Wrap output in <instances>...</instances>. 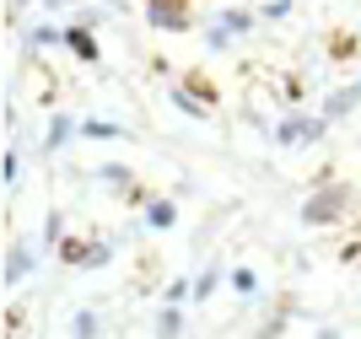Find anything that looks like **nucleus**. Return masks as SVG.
<instances>
[{
    "instance_id": "13",
    "label": "nucleus",
    "mask_w": 361,
    "mask_h": 339,
    "mask_svg": "<svg viewBox=\"0 0 361 339\" xmlns=\"http://www.w3.org/2000/svg\"><path fill=\"white\" fill-rule=\"evenodd\" d=\"M226 281H232V291H238V296H254V291H259V275H254L248 264H243V269H232Z\"/></svg>"
},
{
    "instance_id": "3",
    "label": "nucleus",
    "mask_w": 361,
    "mask_h": 339,
    "mask_svg": "<svg viewBox=\"0 0 361 339\" xmlns=\"http://www.w3.org/2000/svg\"><path fill=\"white\" fill-rule=\"evenodd\" d=\"M146 22L167 32H189L195 27V0H146Z\"/></svg>"
},
{
    "instance_id": "7",
    "label": "nucleus",
    "mask_w": 361,
    "mask_h": 339,
    "mask_svg": "<svg viewBox=\"0 0 361 339\" xmlns=\"http://www.w3.org/2000/svg\"><path fill=\"white\" fill-rule=\"evenodd\" d=\"M146 226H151V232L178 226V205H173V199H151V205H146Z\"/></svg>"
},
{
    "instance_id": "2",
    "label": "nucleus",
    "mask_w": 361,
    "mask_h": 339,
    "mask_svg": "<svg viewBox=\"0 0 361 339\" xmlns=\"http://www.w3.org/2000/svg\"><path fill=\"white\" fill-rule=\"evenodd\" d=\"M350 210V189L345 183H329V189H318L307 205H302V221L307 226H329V221H340Z\"/></svg>"
},
{
    "instance_id": "19",
    "label": "nucleus",
    "mask_w": 361,
    "mask_h": 339,
    "mask_svg": "<svg viewBox=\"0 0 361 339\" xmlns=\"http://www.w3.org/2000/svg\"><path fill=\"white\" fill-rule=\"evenodd\" d=\"M16 173H22V151H6V183H16Z\"/></svg>"
},
{
    "instance_id": "8",
    "label": "nucleus",
    "mask_w": 361,
    "mask_h": 339,
    "mask_svg": "<svg viewBox=\"0 0 361 339\" xmlns=\"http://www.w3.org/2000/svg\"><path fill=\"white\" fill-rule=\"evenodd\" d=\"M71 135H81V124H75L71 113H60L54 124H49V135H44V151H60L65 140H71Z\"/></svg>"
},
{
    "instance_id": "12",
    "label": "nucleus",
    "mask_w": 361,
    "mask_h": 339,
    "mask_svg": "<svg viewBox=\"0 0 361 339\" xmlns=\"http://www.w3.org/2000/svg\"><path fill=\"white\" fill-rule=\"evenodd\" d=\"M356 97H361V87H345V92H334V97H329V118H345L350 108H356Z\"/></svg>"
},
{
    "instance_id": "22",
    "label": "nucleus",
    "mask_w": 361,
    "mask_h": 339,
    "mask_svg": "<svg viewBox=\"0 0 361 339\" xmlns=\"http://www.w3.org/2000/svg\"><path fill=\"white\" fill-rule=\"evenodd\" d=\"M49 6H60V0H49Z\"/></svg>"
},
{
    "instance_id": "21",
    "label": "nucleus",
    "mask_w": 361,
    "mask_h": 339,
    "mask_svg": "<svg viewBox=\"0 0 361 339\" xmlns=\"http://www.w3.org/2000/svg\"><path fill=\"white\" fill-rule=\"evenodd\" d=\"M318 339H340V334H334V328H324V334H318Z\"/></svg>"
},
{
    "instance_id": "6",
    "label": "nucleus",
    "mask_w": 361,
    "mask_h": 339,
    "mask_svg": "<svg viewBox=\"0 0 361 339\" xmlns=\"http://www.w3.org/2000/svg\"><path fill=\"white\" fill-rule=\"evenodd\" d=\"M27 269H32L27 242H11V253H6V285H22V281H27Z\"/></svg>"
},
{
    "instance_id": "4",
    "label": "nucleus",
    "mask_w": 361,
    "mask_h": 339,
    "mask_svg": "<svg viewBox=\"0 0 361 339\" xmlns=\"http://www.w3.org/2000/svg\"><path fill=\"white\" fill-rule=\"evenodd\" d=\"M302 140H324V118H281L275 124V146H302Z\"/></svg>"
},
{
    "instance_id": "18",
    "label": "nucleus",
    "mask_w": 361,
    "mask_h": 339,
    "mask_svg": "<svg viewBox=\"0 0 361 339\" xmlns=\"http://www.w3.org/2000/svg\"><path fill=\"white\" fill-rule=\"evenodd\" d=\"M60 226H65V216H60V210H49V221H44V237H49V242H60Z\"/></svg>"
},
{
    "instance_id": "9",
    "label": "nucleus",
    "mask_w": 361,
    "mask_h": 339,
    "mask_svg": "<svg viewBox=\"0 0 361 339\" xmlns=\"http://www.w3.org/2000/svg\"><path fill=\"white\" fill-rule=\"evenodd\" d=\"M81 135H87V140H130V130H124V124H103V118H87V124H81Z\"/></svg>"
},
{
    "instance_id": "17",
    "label": "nucleus",
    "mask_w": 361,
    "mask_h": 339,
    "mask_svg": "<svg viewBox=\"0 0 361 339\" xmlns=\"http://www.w3.org/2000/svg\"><path fill=\"white\" fill-rule=\"evenodd\" d=\"M124 199H130V205H151V199H157V194H151L146 183H130V189H124Z\"/></svg>"
},
{
    "instance_id": "5",
    "label": "nucleus",
    "mask_w": 361,
    "mask_h": 339,
    "mask_svg": "<svg viewBox=\"0 0 361 339\" xmlns=\"http://www.w3.org/2000/svg\"><path fill=\"white\" fill-rule=\"evenodd\" d=\"M65 49H71L81 65H97L103 59V49H97V38H92V27L87 22H75V27H65Z\"/></svg>"
},
{
    "instance_id": "14",
    "label": "nucleus",
    "mask_w": 361,
    "mask_h": 339,
    "mask_svg": "<svg viewBox=\"0 0 361 339\" xmlns=\"http://www.w3.org/2000/svg\"><path fill=\"white\" fill-rule=\"evenodd\" d=\"M71 339H97V312H75V334Z\"/></svg>"
},
{
    "instance_id": "11",
    "label": "nucleus",
    "mask_w": 361,
    "mask_h": 339,
    "mask_svg": "<svg viewBox=\"0 0 361 339\" xmlns=\"http://www.w3.org/2000/svg\"><path fill=\"white\" fill-rule=\"evenodd\" d=\"M221 275H226L221 264H211V269H205V275L195 281V302H211V296H216V285H221Z\"/></svg>"
},
{
    "instance_id": "1",
    "label": "nucleus",
    "mask_w": 361,
    "mask_h": 339,
    "mask_svg": "<svg viewBox=\"0 0 361 339\" xmlns=\"http://www.w3.org/2000/svg\"><path fill=\"white\" fill-rule=\"evenodd\" d=\"M173 103H178L183 113H211V108L221 103V87H216V75L205 70V65H189L178 92H173Z\"/></svg>"
},
{
    "instance_id": "10",
    "label": "nucleus",
    "mask_w": 361,
    "mask_h": 339,
    "mask_svg": "<svg viewBox=\"0 0 361 339\" xmlns=\"http://www.w3.org/2000/svg\"><path fill=\"white\" fill-rule=\"evenodd\" d=\"M356 49H361V38H356L350 27L329 32V54H334V59H356Z\"/></svg>"
},
{
    "instance_id": "16",
    "label": "nucleus",
    "mask_w": 361,
    "mask_h": 339,
    "mask_svg": "<svg viewBox=\"0 0 361 339\" xmlns=\"http://www.w3.org/2000/svg\"><path fill=\"white\" fill-rule=\"evenodd\" d=\"M178 323H183V312H178V307H167V312H162V328H157V339H178Z\"/></svg>"
},
{
    "instance_id": "15",
    "label": "nucleus",
    "mask_w": 361,
    "mask_h": 339,
    "mask_svg": "<svg viewBox=\"0 0 361 339\" xmlns=\"http://www.w3.org/2000/svg\"><path fill=\"white\" fill-rule=\"evenodd\" d=\"M221 27L226 32H248V27H254V16H248V11H221Z\"/></svg>"
},
{
    "instance_id": "20",
    "label": "nucleus",
    "mask_w": 361,
    "mask_h": 339,
    "mask_svg": "<svg viewBox=\"0 0 361 339\" xmlns=\"http://www.w3.org/2000/svg\"><path fill=\"white\" fill-rule=\"evenodd\" d=\"M22 323H27V312H22V307L6 312V328H11V334H22Z\"/></svg>"
}]
</instances>
